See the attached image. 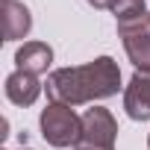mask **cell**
I'll return each mask as SVG.
<instances>
[{
  "label": "cell",
  "instance_id": "9c48e42d",
  "mask_svg": "<svg viewBox=\"0 0 150 150\" xmlns=\"http://www.w3.org/2000/svg\"><path fill=\"white\" fill-rule=\"evenodd\" d=\"M112 12H115V21H118V33L150 27V15H147L144 0H115Z\"/></svg>",
  "mask_w": 150,
  "mask_h": 150
},
{
  "label": "cell",
  "instance_id": "5b68a950",
  "mask_svg": "<svg viewBox=\"0 0 150 150\" xmlns=\"http://www.w3.org/2000/svg\"><path fill=\"white\" fill-rule=\"evenodd\" d=\"M0 24H3V38L15 41V38H24L30 33L33 18L21 0H0Z\"/></svg>",
  "mask_w": 150,
  "mask_h": 150
},
{
  "label": "cell",
  "instance_id": "7a4b0ae2",
  "mask_svg": "<svg viewBox=\"0 0 150 150\" xmlns=\"http://www.w3.org/2000/svg\"><path fill=\"white\" fill-rule=\"evenodd\" d=\"M38 124H41L44 141L53 147H71L83 135V118L65 103H50L47 109H41Z\"/></svg>",
  "mask_w": 150,
  "mask_h": 150
},
{
  "label": "cell",
  "instance_id": "6da1fadb",
  "mask_svg": "<svg viewBox=\"0 0 150 150\" xmlns=\"http://www.w3.org/2000/svg\"><path fill=\"white\" fill-rule=\"evenodd\" d=\"M44 88L53 103H65V106L106 100V97L118 94V88H121V68L112 56H97L94 62L80 65V68L53 71L44 83Z\"/></svg>",
  "mask_w": 150,
  "mask_h": 150
},
{
  "label": "cell",
  "instance_id": "8992f818",
  "mask_svg": "<svg viewBox=\"0 0 150 150\" xmlns=\"http://www.w3.org/2000/svg\"><path fill=\"white\" fill-rule=\"evenodd\" d=\"M50 62H53V50H50V44H44V41H27V44H21L18 53H15L18 71H27V74H33V77L44 74V71L50 68Z\"/></svg>",
  "mask_w": 150,
  "mask_h": 150
},
{
  "label": "cell",
  "instance_id": "277c9868",
  "mask_svg": "<svg viewBox=\"0 0 150 150\" xmlns=\"http://www.w3.org/2000/svg\"><path fill=\"white\" fill-rule=\"evenodd\" d=\"M124 109L132 121H150V74L135 71L124 91Z\"/></svg>",
  "mask_w": 150,
  "mask_h": 150
},
{
  "label": "cell",
  "instance_id": "8fae6325",
  "mask_svg": "<svg viewBox=\"0 0 150 150\" xmlns=\"http://www.w3.org/2000/svg\"><path fill=\"white\" fill-rule=\"evenodd\" d=\"M21 150H27V147H21Z\"/></svg>",
  "mask_w": 150,
  "mask_h": 150
},
{
  "label": "cell",
  "instance_id": "52a82bcc",
  "mask_svg": "<svg viewBox=\"0 0 150 150\" xmlns=\"http://www.w3.org/2000/svg\"><path fill=\"white\" fill-rule=\"evenodd\" d=\"M41 94V83L38 77H33V74L27 71H15L6 77V97L15 103V106H33Z\"/></svg>",
  "mask_w": 150,
  "mask_h": 150
},
{
  "label": "cell",
  "instance_id": "3957f363",
  "mask_svg": "<svg viewBox=\"0 0 150 150\" xmlns=\"http://www.w3.org/2000/svg\"><path fill=\"white\" fill-rule=\"evenodd\" d=\"M118 138V124L109 109H86L83 115V135L74 144V150H115Z\"/></svg>",
  "mask_w": 150,
  "mask_h": 150
},
{
  "label": "cell",
  "instance_id": "ba28073f",
  "mask_svg": "<svg viewBox=\"0 0 150 150\" xmlns=\"http://www.w3.org/2000/svg\"><path fill=\"white\" fill-rule=\"evenodd\" d=\"M121 38H124V50H127L129 62L135 65V71L150 74V27L127 30V33H121Z\"/></svg>",
  "mask_w": 150,
  "mask_h": 150
},
{
  "label": "cell",
  "instance_id": "30bf717a",
  "mask_svg": "<svg viewBox=\"0 0 150 150\" xmlns=\"http://www.w3.org/2000/svg\"><path fill=\"white\" fill-rule=\"evenodd\" d=\"M147 147H150V138H147Z\"/></svg>",
  "mask_w": 150,
  "mask_h": 150
}]
</instances>
